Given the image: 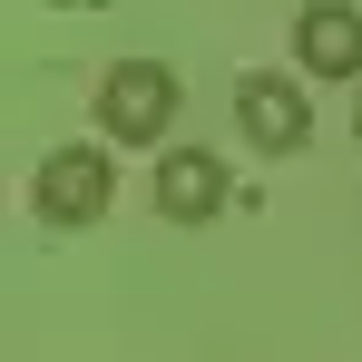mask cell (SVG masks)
Segmentation results:
<instances>
[{"label": "cell", "mask_w": 362, "mask_h": 362, "mask_svg": "<svg viewBox=\"0 0 362 362\" xmlns=\"http://www.w3.org/2000/svg\"><path fill=\"white\" fill-rule=\"evenodd\" d=\"M294 59H303V78H362V10L353 0H303Z\"/></svg>", "instance_id": "cell-4"}, {"label": "cell", "mask_w": 362, "mask_h": 362, "mask_svg": "<svg viewBox=\"0 0 362 362\" xmlns=\"http://www.w3.org/2000/svg\"><path fill=\"white\" fill-rule=\"evenodd\" d=\"M167 118H177V69L167 59H118L98 78V137L147 147V137H167Z\"/></svg>", "instance_id": "cell-1"}, {"label": "cell", "mask_w": 362, "mask_h": 362, "mask_svg": "<svg viewBox=\"0 0 362 362\" xmlns=\"http://www.w3.org/2000/svg\"><path fill=\"white\" fill-rule=\"evenodd\" d=\"M108 186H118L108 147H49L40 177H30V206H40L49 226H98V216H108Z\"/></svg>", "instance_id": "cell-2"}, {"label": "cell", "mask_w": 362, "mask_h": 362, "mask_svg": "<svg viewBox=\"0 0 362 362\" xmlns=\"http://www.w3.org/2000/svg\"><path fill=\"white\" fill-rule=\"evenodd\" d=\"M353 137H362V108H353Z\"/></svg>", "instance_id": "cell-6"}, {"label": "cell", "mask_w": 362, "mask_h": 362, "mask_svg": "<svg viewBox=\"0 0 362 362\" xmlns=\"http://www.w3.org/2000/svg\"><path fill=\"white\" fill-rule=\"evenodd\" d=\"M235 127L264 157H294L303 137H313V98H303L284 69H255V78H235Z\"/></svg>", "instance_id": "cell-3"}, {"label": "cell", "mask_w": 362, "mask_h": 362, "mask_svg": "<svg viewBox=\"0 0 362 362\" xmlns=\"http://www.w3.org/2000/svg\"><path fill=\"white\" fill-rule=\"evenodd\" d=\"M216 206H226V167H216L206 147H167V157H157V216H167V226H206Z\"/></svg>", "instance_id": "cell-5"}]
</instances>
